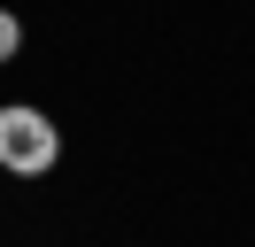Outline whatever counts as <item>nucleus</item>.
<instances>
[{"label":"nucleus","mask_w":255,"mask_h":247,"mask_svg":"<svg viewBox=\"0 0 255 247\" xmlns=\"http://www.w3.org/2000/svg\"><path fill=\"white\" fill-rule=\"evenodd\" d=\"M54 154H62V131L39 108H0V170L39 178V170H54Z\"/></svg>","instance_id":"f257e3e1"},{"label":"nucleus","mask_w":255,"mask_h":247,"mask_svg":"<svg viewBox=\"0 0 255 247\" xmlns=\"http://www.w3.org/2000/svg\"><path fill=\"white\" fill-rule=\"evenodd\" d=\"M16 46H23V23H16V8H0V62H16Z\"/></svg>","instance_id":"f03ea898"}]
</instances>
